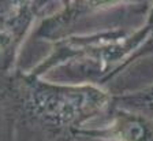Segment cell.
Listing matches in <instances>:
<instances>
[{
    "label": "cell",
    "mask_w": 153,
    "mask_h": 141,
    "mask_svg": "<svg viewBox=\"0 0 153 141\" xmlns=\"http://www.w3.org/2000/svg\"><path fill=\"white\" fill-rule=\"evenodd\" d=\"M64 141H111V140H107V138H101V137H97V136L86 134V133H82V131H78L75 134L70 136L68 138H66Z\"/></svg>",
    "instance_id": "obj_5"
},
{
    "label": "cell",
    "mask_w": 153,
    "mask_h": 141,
    "mask_svg": "<svg viewBox=\"0 0 153 141\" xmlns=\"http://www.w3.org/2000/svg\"><path fill=\"white\" fill-rule=\"evenodd\" d=\"M146 26H148V36H146V40L142 43V45H141V47L137 49V51H134L133 54L130 55V58H128L127 60H124L123 63H122L120 66H119V67L114 71V73L109 74L108 78H112L114 75H116L118 73H120V71L123 70L126 66H128L130 63H133L134 60H137V59L142 58V56H145V55L153 54V4H152V7H150L149 15H148Z\"/></svg>",
    "instance_id": "obj_4"
},
{
    "label": "cell",
    "mask_w": 153,
    "mask_h": 141,
    "mask_svg": "<svg viewBox=\"0 0 153 141\" xmlns=\"http://www.w3.org/2000/svg\"><path fill=\"white\" fill-rule=\"evenodd\" d=\"M26 115L18 80L0 63V141H26Z\"/></svg>",
    "instance_id": "obj_1"
},
{
    "label": "cell",
    "mask_w": 153,
    "mask_h": 141,
    "mask_svg": "<svg viewBox=\"0 0 153 141\" xmlns=\"http://www.w3.org/2000/svg\"><path fill=\"white\" fill-rule=\"evenodd\" d=\"M112 104L153 119V84L141 90L115 95L112 96Z\"/></svg>",
    "instance_id": "obj_3"
},
{
    "label": "cell",
    "mask_w": 153,
    "mask_h": 141,
    "mask_svg": "<svg viewBox=\"0 0 153 141\" xmlns=\"http://www.w3.org/2000/svg\"><path fill=\"white\" fill-rule=\"evenodd\" d=\"M108 119L104 129L82 130V133L111 141H153V119L148 116L112 104Z\"/></svg>",
    "instance_id": "obj_2"
}]
</instances>
